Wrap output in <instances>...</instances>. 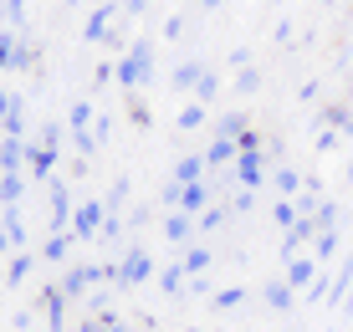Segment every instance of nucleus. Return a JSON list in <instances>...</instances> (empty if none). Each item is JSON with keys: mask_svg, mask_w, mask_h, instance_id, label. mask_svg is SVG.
I'll use <instances>...</instances> for the list:
<instances>
[{"mask_svg": "<svg viewBox=\"0 0 353 332\" xmlns=\"http://www.w3.org/2000/svg\"><path fill=\"white\" fill-rule=\"evenodd\" d=\"M312 281V261H297V256H292V266H287V287L297 291V287H307Z\"/></svg>", "mask_w": 353, "mask_h": 332, "instance_id": "obj_2", "label": "nucleus"}, {"mask_svg": "<svg viewBox=\"0 0 353 332\" xmlns=\"http://www.w3.org/2000/svg\"><path fill=\"white\" fill-rule=\"evenodd\" d=\"M200 169H205L200 158H185V164H179L174 174H179V184H194V179H200Z\"/></svg>", "mask_w": 353, "mask_h": 332, "instance_id": "obj_6", "label": "nucleus"}, {"mask_svg": "<svg viewBox=\"0 0 353 332\" xmlns=\"http://www.w3.org/2000/svg\"><path fill=\"white\" fill-rule=\"evenodd\" d=\"M236 149H241L236 138H215V149H210V164H225V158L236 154Z\"/></svg>", "mask_w": 353, "mask_h": 332, "instance_id": "obj_5", "label": "nucleus"}, {"mask_svg": "<svg viewBox=\"0 0 353 332\" xmlns=\"http://www.w3.org/2000/svg\"><path fill=\"white\" fill-rule=\"evenodd\" d=\"M266 307H292V287H287V281L266 287Z\"/></svg>", "mask_w": 353, "mask_h": 332, "instance_id": "obj_4", "label": "nucleus"}, {"mask_svg": "<svg viewBox=\"0 0 353 332\" xmlns=\"http://www.w3.org/2000/svg\"><path fill=\"white\" fill-rule=\"evenodd\" d=\"M261 149L256 154H241V184H261Z\"/></svg>", "mask_w": 353, "mask_h": 332, "instance_id": "obj_1", "label": "nucleus"}, {"mask_svg": "<svg viewBox=\"0 0 353 332\" xmlns=\"http://www.w3.org/2000/svg\"><path fill=\"white\" fill-rule=\"evenodd\" d=\"M174 200H179V210H200V205H205V189H200V184H185Z\"/></svg>", "mask_w": 353, "mask_h": 332, "instance_id": "obj_3", "label": "nucleus"}]
</instances>
